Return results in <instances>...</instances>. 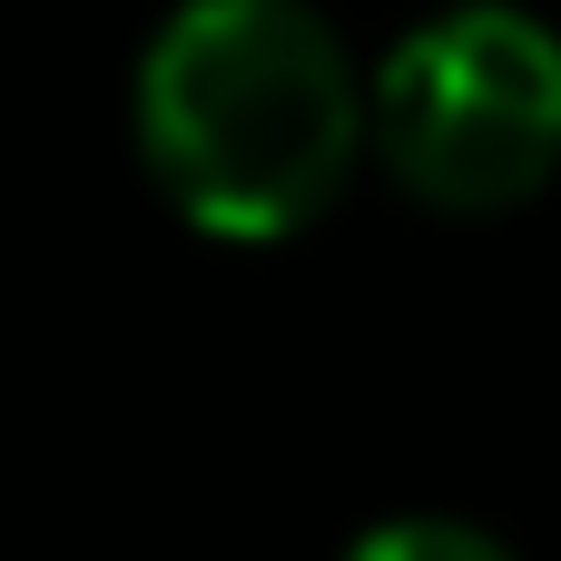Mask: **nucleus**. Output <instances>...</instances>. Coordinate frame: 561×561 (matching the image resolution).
<instances>
[{
  "mask_svg": "<svg viewBox=\"0 0 561 561\" xmlns=\"http://www.w3.org/2000/svg\"><path fill=\"white\" fill-rule=\"evenodd\" d=\"M148 187L197 237H296L375 158V79L306 0H178L128 79Z\"/></svg>",
  "mask_w": 561,
  "mask_h": 561,
  "instance_id": "1",
  "label": "nucleus"
},
{
  "mask_svg": "<svg viewBox=\"0 0 561 561\" xmlns=\"http://www.w3.org/2000/svg\"><path fill=\"white\" fill-rule=\"evenodd\" d=\"M345 561H523L503 533L483 523H454V513H404V523H375Z\"/></svg>",
  "mask_w": 561,
  "mask_h": 561,
  "instance_id": "3",
  "label": "nucleus"
},
{
  "mask_svg": "<svg viewBox=\"0 0 561 561\" xmlns=\"http://www.w3.org/2000/svg\"><path fill=\"white\" fill-rule=\"evenodd\" d=\"M375 168L434 217H513L561 178V30L513 0L434 10L375 69Z\"/></svg>",
  "mask_w": 561,
  "mask_h": 561,
  "instance_id": "2",
  "label": "nucleus"
}]
</instances>
